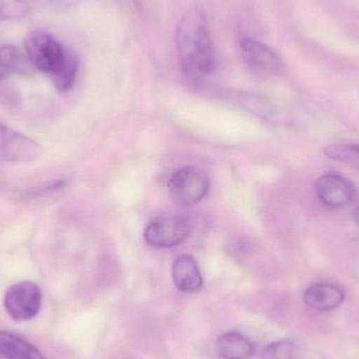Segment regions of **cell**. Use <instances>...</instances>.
I'll return each mask as SVG.
<instances>
[{"label":"cell","mask_w":359,"mask_h":359,"mask_svg":"<svg viewBox=\"0 0 359 359\" xmlns=\"http://www.w3.org/2000/svg\"><path fill=\"white\" fill-rule=\"evenodd\" d=\"M191 223L185 215L164 213L151 221L144 231L147 244L157 248H170L189 236Z\"/></svg>","instance_id":"obj_4"},{"label":"cell","mask_w":359,"mask_h":359,"mask_svg":"<svg viewBox=\"0 0 359 359\" xmlns=\"http://www.w3.org/2000/svg\"><path fill=\"white\" fill-rule=\"evenodd\" d=\"M217 351L223 359H247L255 353V346L241 333L227 332L217 339Z\"/></svg>","instance_id":"obj_12"},{"label":"cell","mask_w":359,"mask_h":359,"mask_svg":"<svg viewBox=\"0 0 359 359\" xmlns=\"http://www.w3.org/2000/svg\"><path fill=\"white\" fill-rule=\"evenodd\" d=\"M41 299V290L35 283H17L6 291L4 307L13 320L25 322L39 313Z\"/></svg>","instance_id":"obj_6"},{"label":"cell","mask_w":359,"mask_h":359,"mask_svg":"<svg viewBox=\"0 0 359 359\" xmlns=\"http://www.w3.org/2000/svg\"><path fill=\"white\" fill-rule=\"evenodd\" d=\"M324 155L359 170V143H337L324 149Z\"/></svg>","instance_id":"obj_14"},{"label":"cell","mask_w":359,"mask_h":359,"mask_svg":"<svg viewBox=\"0 0 359 359\" xmlns=\"http://www.w3.org/2000/svg\"><path fill=\"white\" fill-rule=\"evenodd\" d=\"M37 0H0V23L29 16L35 10Z\"/></svg>","instance_id":"obj_15"},{"label":"cell","mask_w":359,"mask_h":359,"mask_svg":"<svg viewBox=\"0 0 359 359\" xmlns=\"http://www.w3.org/2000/svg\"><path fill=\"white\" fill-rule=\"evenodd\" d=\"M172 274L175 285L182 292H198L202 288L203 278L200 268L190 255H182L176 259Z\"/></svg>","instance_id":"obj_10"},{"label":"cell","mask_w":359,"mask_h":359,"mask_svg":"<svg viewBox=\"0 0 359 359\" xmlns=\"http://www.w3.org/2000/svg\"><path fill=\"white\" fill-rule=\"evenodd\" d=\"M78 72V60L74 54L67 63L50 77L53 84L58 92L67 93L73 88Z\"/></svg>","instance_id":"obj_16"},{"label":"cell","mask_w":359,"mask_h":359,"mask_svg":"<svg viewBox=\"0 0 359 359\" xmlns=\"http://www.w3.org/2000/svg\"><path fill=\"white\" fill-rule=\"evenodd\" d=\"M241 57L247 69L257 76L271 77L284 71L280 57L269 46L253 38H243L240 42Z\"/></svg>","instance_id":"obj_5"},{"label":"cell","mask_w":359,"mask_h":359,"mask_svg":"<svg viewBox=\"0 0 359 359\" xmlns=\"http://www.w3.org/2000/svg\"><path fill=\"white\" fill-rule=\"evenodd\" d=\"M33 69L25 50H21L13 44L0 46V82L11 75H25L31 73Z\"/></svg>","instance_id":"obj_11"},{"label":"cell","mask_w":359,"mask_h":359,"mask_svg":"<svg viewBox=\"0 0 359 359\" xmlns=\"http://www.w3.org/2000/svg\"><path fill=\"white\" fill-rule=\"evenodd\" d=\"M345 290L333 283H316L304 293V303L318 311H329L341 306L345 301Z\"/></svg>","instance_id":"obj_9"},{"label":"cell","mask_w":359,"mask_h":359,"mask_svg":"<svg viewBox=\"0 0 359 359\" xmlns=\"http://www.w3.org/2000/svg\"><path fill=\"white\" fill-rule=\"evenodd\" d=\"M353 219L356 225L359 227V206L356 207L355 210H354Z\"/></svg>","instance_id":"obj_18"},{"label":"cell","mask_w":359,"mask_h":359,"mask_svg":"<svg viewBox=\"0 0 359 359\" xmlns=\"http://www.w3.org/2000/svg\"><path fill=\"white\" fill-rule=\"evenodd\" d=\"M176 46L184 75L200 81L212 75L217 67L215 46L206 17L192 8L180 19L176 29Z\"/></svg>","instance_id":"obj_1"},{"label":"cell","mask_w":359,"mask_h":359,"mask_svg":"<svg viewBox=\"0 0 359 359\" xmlns=\"http://www.w3.org/2000/svg\"><path fill=\"white\" fill-rule=\"evenodd\" d=\"M0 358L4 359H44L39 350L18 335L0 331Z\"/></svg>","instance_id":"obj_13"},{"label":"cell","mask_w":359,"mask_h":359,"mask_svg":"<svg viewBox=\"0 0 359 359\" xmlns=\"http://www.w3.org/2000/svg\"><path fill=\"white\" fill-rule=\"evenodd\" d=\"M25 52L34 69L53 77L74 53L43 31L31 32L25 40Z\"/></svg>","instance_id":"obj_2"},{"label":"cell","mask_w":359,"mask_h":359,"mask_svg":"<svg viewBox=\"0 0 359 359\" xmlns=\"http://www.w3.org/2000/svg\"><path fill=\"white\" fill-rule=\"evenodd\" d=\"M43 154L41 145L0 121V161L31 163Z\"/></svg>","instance_id":"obj_7"},{"label":"cell","mask_w":359,"mask_h":359,"mask_svg":"<svg viewBox=\"0 0 359 359\" xmlns=\"http://www.w3.org/2000/svg\"><path fill=\"white\" fill-rule=\"evenodd\" d=\"M299 348L293 339H285L273 341L262 350L263 359H297Z\"/></svg>","instance_id":"obj_17"},{"label":"cell","mask_w":359,"mask_h":359,"mask_svg":"<svg viewBox=\"0 0 359 359\" xmlns=\"http://www.w3.org/2000/svg\"><path fill=\"white\" fill-rule=\"evenodd\" d=\"M209 179L196 166H186L177 170L168 182L170 198L180 206H194L208 194Z\"/></svg>","instance_id":"obj_3"},{"label":"cell","mask_w":359,"mask_h":359,"mask_svg":"<svg viewBox=\"0 0 359 359\" xmlns=\"http://www.w3.org/2000/svg\"><path fill=\"white\" fill-rule=\"evenodd\" d=\"M316 191L318 200L330 208L347 206L356 196L355 186L349 180L335 174L323 175L316 180Z\"/></svg>","instance_id":"obj_8"}]
</instances>
